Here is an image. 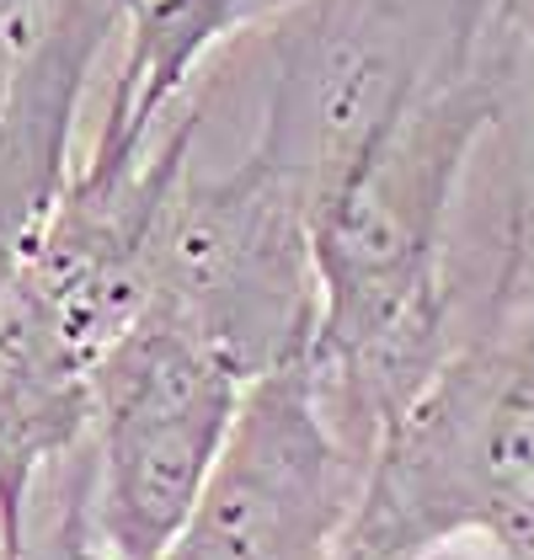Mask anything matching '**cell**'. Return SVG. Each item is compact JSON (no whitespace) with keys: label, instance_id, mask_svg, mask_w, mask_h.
<instances>
[{"label":"cell","instance_id":"1","mask_svg":"<svg viewBox=\"0 0 534 560\" xmlns=\"http://www.w3.org/2000/svg\"><path fill=\"white\" fill-rule=\"evenodd\" d=\"M481 124L487 96L465 81V70H417L315 172L311 369L326 417L369 465L428 380L439 326V230Z\"/></svg>","mask_w":534,"mask_h":560},{"label":"cell","instance_id":"2","mask_svg":"<svg viewBox=\"0 0 534 560\" xmlns=\"http://www.w3.org/2000/svg\"><path fill=\"white\" fill-rule=\"evenodd\" d=\"M246 374L182 315L144 304L91 369V539L113 560H166L220 465Z\"/></svg>","mask_w":534,"mask_h":560},{"label":"cell","instance_id":"3","mask_svg":"<svg viewBox=\"0 0 534 560\" xmlns=\"http://www.w3.org/2000/svg\"><path fill=\"white\" fill-rule=\"evenodd\" d=\"M369 459H358L315 385L311 347L263 369L224 454L166 560H348Z\"/></svg>","mask_w":534,"mask_h":560},{"label":"cell","instance_id":"4","mask_svg":"<svg viewBox=\"0 0 534 560\" xmlns=\"http://www.w3.org/2000/svg\"><path fill=\"white\" fill-rule=\"evenodd\" d=\"M134 0H16L0 22V320L76 176L91 70Z\"/></svg>","mask_w":534,"mask_h":560},{"label":"cell","instance_id":"5","mask_svg":"<svg viewBox=\"0 0 534 560\" xmlns=\"http://www.w3.org/2000/svg\"><path fill=\"white\" fill-rule=\"evenodd\" d=\"M305 0H134L124 16V59L107 96V118L91 144V161L129 166L139 161L161 118L172 113L193 70L235 33L272 22Z\"/></svg>","mask_w":534,"mask_h":560},{"label":"cell","instance_id":"6","mask_svg":"<svg viewBox=\"0 0 534 560\" xmlns=\"http://www.w3.org/2000/svg\"><path fill=\"white\" fill-rule=\"evenodd\" d=\"M0 560H5V545H0Z\"/></svg>","mask_w":534,"mask_h":560}]
</instances>
